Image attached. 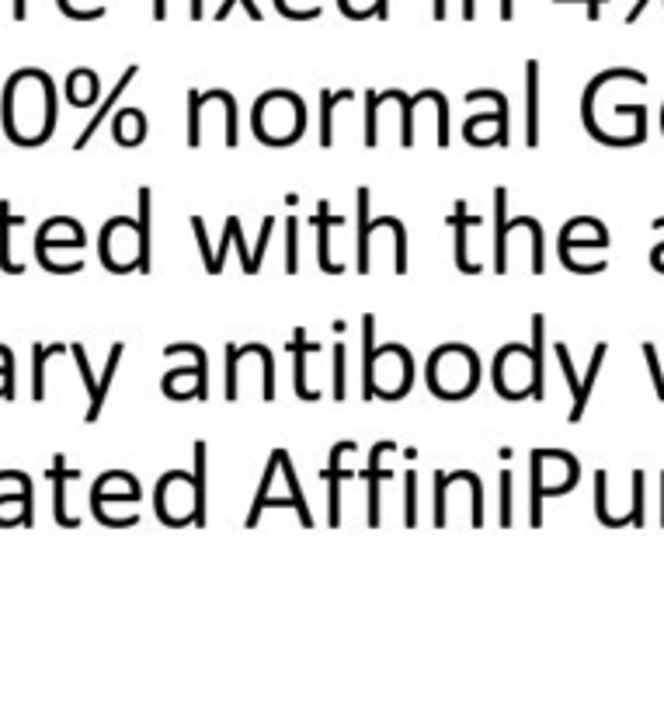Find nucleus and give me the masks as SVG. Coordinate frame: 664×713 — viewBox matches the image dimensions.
I'll list each match as a JSON object with an SVG mask.
<instances>
[{
	"label": "nucleus",
	"mask_w": 664,
	"mask_h": 713,
	"mask_svg": "<svg viewBox=\"0 0 664 713\" xmlns=\"http://www.w3.org/2000/svg\"><path fill=\"white\" fill-rule=\"evenodd\" d=\"M359 209H362V226H359V272H369V244L377 226H369V192H359Z\"/></svg>",
	"instance_id": "4be33fe9"
},
{
	"label": "nucleus",
	"mask_w": 664,
	"mask_h": 713,
	"mask_svg": "<svg viewBox=\"0 0 664 713\" xmlns=\"http://www.w3.org/2000/svg\"><path fill=\"white\" fill-rule=\"evenodd\" d=\"M536 74H539V67L529 64V147H536V139H539V129H536Z\"/></svg>",
	"instance_id": "a878e982"
},
{
	"label": "nucleus",
	"mask_w": 664,
	"mask_h": 713,
	"mask_svg": "<svg viewBox=\"0 0 664 713\" xmlns=\"http://www.w3.org/2000/svg\"><path fill=\"white\" fill-rule=\"evenodd\" d=\"M0 484H14L18 491L0 495V529L32 526V477L21 470H0Z\"/></svg>",
	"instance_id": "9b49d317"
},
{
	"label": "nucleus",
	"mask_w": 664,
	"mask_h": 713,
	"mask_svg": "<svg viewBox=\"0 0 664 713\" xmlns=\"http://www.w3.org/2000/svg\"><path fill=\"white\" fill-rule=\"evenodd\" d=\"M64 352V345H36V380H32V397L36 401H46V362L52 359V355H60Z\"/></svg>",
	"instance_id": "5701e85b"
},
{
	"label": "nucleus",
	"mask_w": 664,
	"mask_h": 713,
	"mask_svg": "<svg viewBox=\"0 0 664 713\" xmlns=\"http://www.w3.org/2000/svg\"><path fill=\"white\" fill-rule=\"evenodd\" d=\"M119 362H123V341H119V345H111V352H108V365H105V373L98 380V390L91 397V408H88V424L101 418L105 397H108V387H111V377H115V369H119Z\"/></svg>",
	"instance_id": "aec40b11"
},
{
	"label": "nucleus",
	"mask_w": 664,
	"mask_h": 713,
	"mask_svg": "<svg viewBox=\"0 0 664 713\" xmlns=\"http://www.w3.org/2000/svg\"><path fill=\"white\" fill-rule=\"evenodd\" d=\"M661 484H664V473H661ZM661 526H664V491H661Z\"/></svg>",
	"instance_id": "c756f323"
},
{
	"label": "nucleus",
	"mask_w": 664,
	"mask_h": 713,
	"mask_svg": "<svg viewBox=\"0 0 664 713\" xmlns=\"http://www.w3.org/2000/svg\"><path fill=\"white\" fill-rule=\"evenodd\" d=\"M480 216H467V203H456L452 223H456V262L463 272H473V265L467 262V231L477 223Z\"/></svg>",
	"instance_id": "412c9836"
},
{
	"label": "nucleus",
	"mask_w": 664,
	"mask_h": 713,
	"mask_svg": "<svg viewBox=\"0 0 664 713\" xmlns=\"http://www.w3.org/2000/svg\"><path fill=\"white\" fill-rule=\"evenodd\" d=\"M605 247H609V234H605V226L598 219L577 216L560 231V258L570 272L577 268L582 251H605Z\"/></svg>",
	"instance_id": "9d476101"
},
{
	"label": "nucleus",
	"mask_w": 664,
	"mask_h": 713,
	"mask_svg": "<svg viewBox=\"0 0 664 713\" xmlns=\"http://www.w3.org/2000/svg\"><path fill=\"white\" fill-rule=\"evenodd\" d=\"M408 491H411V495H408V526H414V522H418V519H414V473L408 477Z\"/></svg>",
	"instance_id": "cd10ccee"
},
{
	"label": "nucleus",
	"mask_w": 664,
	"mask_h": 713,
	"mask_svg": "<svg viewBox=\"0 0 664 713\" xmlns=\"http://www.w3.org/2000/svg\"><path fill=\"white\" fill-rule=\"evenodd\" d=\"M352 91H341V95H334V91H324V119H321V143L324 147H331V111H334V105L341 101V98H349Z\"/></svg>",
	"instance_id": "393cba45"
},
{
	"label": "nucleus",
	"mask_w": 664,
	"mask_h": 713,
	"mask_svg": "<svg viewBox=\"0 0 664 713\" xmlns=\"http://www.w3.org/2000/svg\"><path fill=\"white\" fill-rule=\"evenodd\" d=\"M56 129V88L46 70L25 67L4 88V133L18 147H42Z\"/></svg>",
	"instance_id": "f257e3e1"
},
{
	"label": "nucleus",
	"mask_w": 664,
	"mask_h": 713,
	"mask_svg": "<svg viewBox=\"0 0 664 713\" xmlns=\"http://www.w3.org/2000/svg\"><path fill=\"white\" fill-rule=\"evenodd\" d=\"M111 136L119 147H139L147 139V116L139 108H123L119 116L111 119Z\"/></svg>",
	"instance_id": "f3484780"
},
{
	"label": "nucleus",
	"mask_w": 664,
	"mask_h": 713,
	"mask_svg": "<svg viewBox=\"0 0 664 713\" xmlns=\"http://www.w3.org/2000/svg\"><path fill=\"white\" fill-rule=\"evenodd\" d=\"M480 383V362L467 345H442L428 359V390L442 401H467Z\"/></svg>",
	"instance_id": "39448f33"
},
{
	"label": "nucleus",
	"mask_w": 664,
	"mask_h": 713,
	"mask_svg": "<svg viewBox=\"0 0 664 713\" xmlns=\"http://www.w3.org/2000/svg\"><path fill=\"white\" fill-rule=\"evenodd\" d=\"M495 387L505 401H526L529 393L543 397V369L539 349L526 345H505L495 359Z\"/></svg>",
	"instance_id": "0eeeda50"
},
{
	"label": "nucleus",
	"mask_w": 664,
	"mask_h": 713,
	"mask_svg": "<svg viewBox=\"0 0 664 713\" xmlns=\"http://www.w3.org/2000/svg\"><path fill=\"white\" fill-rule=\"evenodd\" d=\"M254 136L268 147H293L306 129V108L293 91H268L251 111Z\"/></svg>",
	"instance_id": "20e7f679"
},
{
	"label": "nucleus",
	"mask_w": 664,
	"mask_h": 713,
	"mask_svg": "<svg viewBox=\"0 0 664 713\" xmlns=\"http://www.w3.org/2000/svg\"><path fill=\"white\" fill-rule=\"evenodd\" d=\"M98 95H101V80L91 67H77L70 70L67 77V101L74 108H91L98 105Z\"/></svg>",
	"instance_id": "2eb2a0df"
},
{
	"label": "nucleus",
	"mask_w": 664,
	"mask_h": 713,
	"mask_svg": "<svg viewBox=\"0 0 664 713\" xmlns=\"http://www.w3.org/2000/svg\"><path fill=\"white\" fill-rule=\"evenodd\" d=\"M98 254L108 272H147L150 265V226L133 216H115L101 226Z\"/></svg>",
	"instance_id": "7ed1b4c3"
},
{
	"label": "nucleus",
	"mask_w": 664,
	"mask_h": 713,
	"mask_svg": "<svg viewBox=\"0 0 664 713\" xmlns=\"http://www.w3.org/2000/svg\"><path fill=\"white\" fill-rule=\"evenodd\" d=\"M84 244H88V237H84V226L70 216H52L39 226L36 234V258L46 272L56 268V254L60 251H84Z\"/></svg>",
	"instance_id": "1a4fd4ad"
},
{
	"label": "nucleus",
	"mask_w": 664,
	"mask_h": 713,
	"mask_svg": "<svg viewBox=\"0 0 664 713\" xmlns=\"http://www.w3.org/2000/svg\"><path fill=\"white\" fill-rule=\"evenodd\" d=\"M136 501H139V480L123 470L98 477L91 488V511H101L108 505H136Z\"/></svg>",
	"instance_id": "f8f14e48"
},
{
	"label": "nucleus",
	"mask_w": 664,
	"mask_h": 713,
	"mask_svg": "<svg viewBox=\"0 0 664 713\" xmlns=\"http://www.w3.org/2000/svg\"><path fill=\"white\" fill-rule=\"evenodd\" d=\"M577 460L564 449H536L533 452V526H539V498L567 495L577 484Z\"/></svg>",
	"instance_id": "6e6552de"
},
{
	"label": "nucleus",
	"mask_w": 664,
	"mask_h": 713,
	"mask_svg": "<svg viewBox=\"0 0 664 713\" xmlns=\"http://www.w3.org/2000/svg\"><path fill=\"white\" fill-rule=\"evenodd\" d=\"M14 226H25V216L21 213H11L8 198L0 203V268H4L8 275H21L25 265L11 258V231Z\"/></svg>",
	"instance_id": "6ab92c4d"
},
{
	"label": "nucleus",
	"mask_w": 664,
	"mask_h": 713,
	"mask_svg": "<svg viewBox=\"0 0 664 713\" xmlns=\"http://www.w3.org/2000/svg\"><path fill=\"white\" fill-rule=\"evenodd\" d=\"M77 477H80V473L67 467L64 456H56L52 467H49V480H52V516H56V522H60L64 529H77V519L67 511V484L77 480Z\"/></svg>",
	"instance_id": "4468645a"
},
{
	"label": "nucleus",
	"mask_w": 664,
	"mask_h": 713,
	"mask_svg": "<svg viewBox=\"0 0 664 713\" xmlns=\"http://www.w3.org/2000/svg\"><path fill=\"white\" fill-rule=\"evenodd\" d=\"M377 4H380V0H341V8L349 11L352 18H365V14H372V11H377Z\"/></svg>",
	"instance_id": "bb28decb"
},
{
	"label": "nucleus",
	"mask_w": 664,
	"mask_h": 713,
	"mask_svg": "<svg viewBox=\"0 0 664 713\" xmlns=\"http://www.w3.org/2000/svg\"><path fill=\"white\" fill-rule=\"evenodd\" d=\"M136 74H139V67L133 64V67H129V70H126V74L119 77V84H115V88H111V95H108V98H105V101L98 105V111H95V116H91V123H88V126H84V133H80V136L74 139V150H84V147H88V143H91V136H95V133L101 129V123L108 119V111L115 108V101H119V98H123V91L129 88V84H133V77H136Z\"/></svg>",
	"instance_id": "dca6fc26"
},
{
	"label": "nucleus",
	"mask_w": 664,
	"mask_h": 713,
	"mask_svg": "<svg viewBox=\"0 0 664 713\" xmlns=\"http://www.w3.org/2000/svg\"><path fill=\"white\" fill-rule=\"evenodd\" d=\"M25 14H28L25 0H14V18H18V21H25Z\"/></svg>",
	"instance_id": "c85d7f7f"
},
{
	"label": "nucleus",
	"mask_w": 664,
	"mask_h": 713,
	"mask_svg": "<svg viewBox=\"0 0 664 713\" xmlns=\"http://www.w3.org/2000/svg\"><path fill=\"white\" fill-rule=\"evenodd\" d=\"M661 123H664V111H661Z\"/></svg>",
	"instance_id": "7c9ffc66"
},
{
	"label": "nucleus",
	"mask_w": 664,
	"mask_h": 713,
	"mask_svg": "<svg viewBox=\"0 0 664 713\" xmlns=\"http://www.w3.org/2000/svg\"><path fill=\"white\" fill-rule=\"evenodd\" d=\"M195 460L198 470L185 473V470H170L157 480V516L164 526H188V522H202V511H206V446H195Z\"/></svg>",
	"instance_id": "f03ea898"
},
{
	"label": "nucleus",
	"mask_w": 664,
	"mask_h": 713,
	"mask_svg": "<svg viewBox=\"0 0 664 713\" xmlns=\"http://www.w3.org/2000/svg\"><path fill=\"white\" fill-rule=\"evenodd\" d=\"M164 397H170V401L206 397V359H198L192 369H170L164 377Z\"/></svg>",
	"instance_id": "ddd939ff"
},
{
	"label": "nucleus",
	"mask_w": 664,
	"mask_h": 713,
	"mask_svg": "<svg viewBox=\"0 0 664 713\" xmlns=\"http://www.w3.org/2000/svg\"><path fill=\"white\" fill-rule=\"evenodd\" d=\"M0 401H14V352L0 345Z\"/></svg>",
	"instance_id": "b1692460"
},
{
	"label": "nucleus",
	"mask_w": 664,
	"mask_h": 713,
	"mask_svg": "<svg viewBox=\"0 0 664 713\" xmlns=\"http://www.w3.org/2000/svg\"><path fill=\"white\" fill-rule=\"evenodd\" d=\"M467 139L473 147H490V143H508V111L498 116H480L467 123Z\"/></svg>",
	"instance_id": "a211bd4d"
},
{
	"label": "nucleus",
	"mask_w": 664,
	"mask_h": 713,
	"mask_svg": "<svg viewBox=\"0 0 664 713\" xmlns=\"http://www.w3.org/2000/svg\"><path fill=\"white\" fill-rule=\"evenodd\" d=\"M414 383V362L403 345H387L365 352V397H380V401H400L408 397Z\"/></svg>",
	"instance_id": "423d86ee"
}]
</instances>
